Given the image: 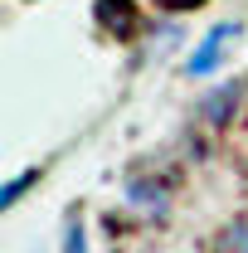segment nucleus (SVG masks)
Instances as JSON below:
<instances>
[{
  "mask_svg": "<svg viewBox=\"0 0 248 253\" xmlns=\"http://www.w3.org/2000/svg\"><path fill=\"white\" fill-rule=\"evenodd\" d=\"M93 15H97V25L112 34V39H136V30H141V10H136V0H97Z\"/></svg>",
  "mask_w": 248,
  "mask_h": 253,
  "instance_id": "nucleus-1",
  "label": "nucleus"
},
{
  "mask_svg": "<svg viewBox=\"0 0 248 253\" xmlns=\"http://www.w3.org/2000/svg\"><path fill=\"white\" fill-rule=\"evenodd\" d=\"M224 244H229L234 253H248V229H244V224H234V229L224 234Z\"/></svg>",
  "mask_w": 248,
  "mask_h": 253,
  "instance_id": "nucleus-7",
  "label": "nucleus"
},
{
  "mask_svg": "<svg viewBox=\"0 0 248 253\" xmlns=\"http://www.w3.org/2000/svg\"><path fill=\"white\" fill-rule=\"evenodd\" d=\"M63 253H88V234H83L78 219L68 224V234H63Z\"/></svg>",
  "mask_w": 248,
  "mask_h": 253,
  "instance_id": "nucleus-5",
  "label": "nucleus"
},
{
  "mask_svg": "<svg viewBox=\"0 0 248 253\" xmlns=\"http://www.w3.org/2000/svg\"><path fill=\"white\" fill-rule=\"evenodd\" d=\"M156 5H161V10H200L205 0H156Z\"/></svg>",
  "mask_w": 248,
  "mask_h": 253,
  "instance_id": "nucleus-8",
  "label": "nucleus"
},
{
  "mask_svg": "<svg viewBox=\"0 0 248 253\" xmlns=\"http://www.w3.org/2000/svg\"><path fill=\"white\" fill-rule=\"evenodd\" d=\"M34 175H39V170H25V175H15V180L5 185V195H0V200H5V205H15V200H20V195L34 185Z\"/></svg>",
  "mask_w": 248,
  "mask_h": 253,
  "instance_id": "nucleus-6",
  "label": "nucleus"
},
{
  "mask_svg": "<svg viewBox=\"0 0 248 253\" xmlns=\"http://www.w3.org/2000/svg\"><path fill=\"white\" fill-rule=\"evenodd\" d=\"M126 205L141 219H165L170 214V185H161V180H131L126 185Z\"/></svg>",
  "mask_w": 248,
  "mask_h": 253,
  "instance_id": "nucleus-2",
  "label": "nucleus"
},
{
  "mask_svg": "<svg viewBox=\"0 0 248 253\" xmlns=\"http://www.w3.org/2000/svg\"><path fill=\"white\" fill-rule=\"evenodd\" d=\"M234 30H239V25H214V30L200 39V49L185 59V73H190V78H205V73H214L219 54H224V39H234Z\"/></svg>",
  "mask_w": 248,
  "mask_h": 253,
  "instance_id": "nucleus-3",
  "label": "nucleus"
},
{
  "mask_svg": "<svg viewBox=\"0 0 248 253\" xmlns=\"http://www.w3.org/2000/svg\"><path fill=\"white\" fill-rule=\"evenodd\" d=\"M239 97H244V83H224V88H214V93L200 97V117L214 122V126L234 122V117H239Z\"/></svg>",
  "mask_w": 248,
  "mask_h": 253,
  "instance_id": "nucleus-4",
  "label": "nucleus"
}]
</instances>
